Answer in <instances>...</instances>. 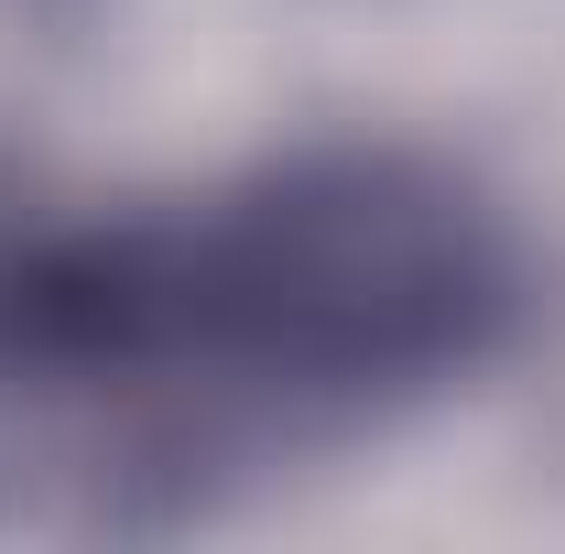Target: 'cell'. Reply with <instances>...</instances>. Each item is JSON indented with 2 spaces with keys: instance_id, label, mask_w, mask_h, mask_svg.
<instances>
[{
  "instance_id": "6da1fadb",
  "label": "cell",
  "mask_w": 565,
  "mask_h": 554,
  "mask_svg": "<svg viewBox=\"0 0 565 554\" xmlns=\"http://www.w3.org/2000/svg\"><path fill=\"white\" fill-rule=\"evenodd\" d=\"M533 316L522 217L424 141H294L0 228V457L87 511H196L479 381Z\"/></svg>"
}]
</instances>
